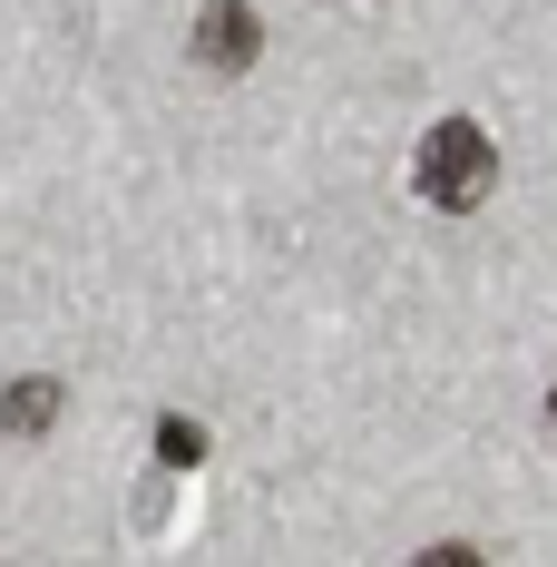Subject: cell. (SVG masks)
Segmentation results:
<instances>
[{
    "instance_id": "1",
    "label": "cell",
    "mask_w": 557,
    "mask_h": 567,
    "mask_svg": "<svg viewBox=\"0 0 557 567\" xmlns=\"http://www.w3.org/2000/svg\"><path fill=\"white\" fill-rule=\"evenodd\" d=\"M411 186H421L441 216H470V206L499 186V147H489L470 117H441V127L421 137V157H411Z\"/></svg>"
},
{
    "instance_id": "2",
    "label": "cell",
    "mask_w": 557,
    "mask_h": 567,
    "mask_svg": "<svg viewBox=\"0 0 557 567\" xmlns=\"http://www.w3.org/2000/svg\"><path fill=\"white\" fill-rule=\"evenodd\" d=\"M186 50H196V69H216V79L255 69V50H265V20H255V0H206Z\"/></svg>"
},
{
    "instance_id": "3",
    "label": "cell",
    "mask_w": 557,
    "mask_h": 567,
    "mask_svg": "<svg viewBox=\"0 0 557 567\" xmlns=\"http://www.w3.org/2000/svg\"><path fill=\"white\" fill-rule=\"evenodd\" d=\"M0 421H10L20 441H40V431L59 421V382H40V372H30V382H10V392H0Z\"/></svg>"
},
{
    "instance_id": "4",
    "label": "cell",
    "mask_w": 557,
    "mask_h": 567,
    "mask_svg": "<svg viewBox=\"0 0 557 567\" xmlns=\"http://www.w3.org/2000/svg\"><path fill=\"white\" fill-rule=\"evenodd\" d=\"M157 460H167V470H196V460H206V431H196V421H157Z\"/></svg>"
},
{
    "instance_id": "5",
    "label": "cell",
    "mask_w": 557,
    "mask_h": 567,
    "mask_svg": "<svg viewBox=\"0 0 557 567\" xmlns=\"http://www.w3.org/2000/svg\"><path fill=\"white\" fill-rule=\"evenodd\" d=\"M548 421H557V392H548Z\"/></svg>"
}]
</instances>
